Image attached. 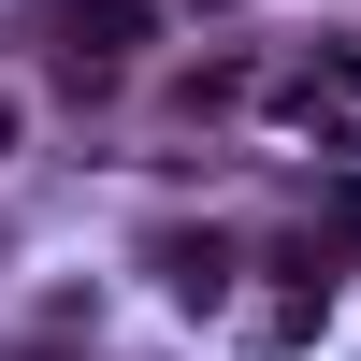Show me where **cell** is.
Instances as JSON below:
<instances>
[{
	"mask_svg": "<svg viewBox=\"0 0 361 361\" xmlns=\"http://www.w3.org/2000/svg\"><path fill=\"white\" fill-rule=\"evenodd\" d=\"M58 44H73V87H102L116 58L145 44V15H130V0H73V15H58Z\"/></svg>",
	"mask_w": 361,
	"mask_h": 361,
	"instance_id": "1",
	"label": "cell"
}]
</instances>
